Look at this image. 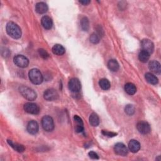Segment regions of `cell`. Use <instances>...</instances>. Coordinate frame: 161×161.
<instances>
[{"mask_svg":"<svg viewBox=\"0 0 161 161\" xmlns=\"http://www.w3.org/2000/svg\"><path fill=\"white\" fill-rule=\"evenodd\" d=\"M7 34L14 39H19L22 36V30L18 25L14 22H8L6 27Z\"/></svg>","mask_w":161,"mask_h":161,"instance_id":"obj_1","label":"cell"},{"mask_svg":"<svg viewBox=\"0 0 161 161\" xmlns=\"http://www.w3.org/2000/svg\"><path fill=\"white\" fill-rule=\"evenodd\" d=\"M19 91L23 97L28 101H34L37 98V93L35 91L26 86H21Z\"/></svg>","mask_w":161,"mask_h":161,"instance_id":"obj_2","label":"cell"},{"mask_svg":"<svg viewBox=\"0 0 161 161\" xmlns=\"http://www.w3.org/2000/svg\"><path fill=\"white\" fill-rule=\"evenodd\" d=\"M30 81L34 85H40L43 81V76L37 69H32L28 73Z\"/></svg>","mask_w":161,"mask_h":161,"instance_id":"obj_3","label":"cell"},{"mask_svg":"<svg viewBox=\"0 0 161 161\" xmlns=\"http://www.w3.org/2000/svg\"><path fill=\"white\" fill-rule=\"evenodd\" d=\"M42 126L46 132H51L54 128V123L52 118L50 116H44L42 119Z\"/></svg>","mask_w":161,"mask_h":161,"instance_id":"obj_4","label":"cell"},{"mask_svg":"<svg viewBox=\"0 0 161 161\" xmlns=\"http://www.w3.org/2000/svg\"><path fill=\"white\" fill-rule=\"evenodd\" d=\"M14 63L19 68H25L28 66L29 60L24 56L17 55L14 57Z\"/></svg>","mask_w":161,"mask_h":161,"instance_id":"obj_5","label":"cell"},{"mask_svg":"<svg viewBox=\"0 0 161 161\" xmlns=\"http://www.w3.org/2000/svg\"><path fill=\"white\" fill-rule=\"evenodd\" d=\"M43 98L47 101H52L58 99L59 94L57 91L54 89H47L43 94Z\"/></svg>","mask_w":161,"mask_h":161,"instance_id":"obj_6","label":"cell"},{"mask_svg":"<svg viewBox=\"0 0 161 161\" xmlns=\"http://www.w3.org/2000/svg\"><path fill=\"white\" fill-rule=\"evenodd\" d=\"M24 109L28 114L33 115H38L40 112L39 106L34 103H27L25 104Z\"/></svg>","mask_w":161,"mask_h":161,"instance_id":"obj_7","label":"cell"},{"mask_svg":"<svg viewBox=\"0 0 161 161\" xmlns=\"http://www.w3.org/2000/svg\"><path fill=\"white\" fill-rule=\"evenodd\" d=\"M142 51H146L149 54H152L154 50V45L153 42L149 39H143L141 42Z\"/></svg>","mask_w":161,"mask_h":161,"instance_id":"obj_8","label":"cell"},{"mask_svg":"<svg viewBox=\"0 0 161 161\" xmlns=\"http://www.w3.org/2000/svg\"><path fill=\"white\" fill-rule=\"evenodd\" d=\"M137 128L139 133L146 135L149 134L151 132V126L150 125L144 121L139 122L137 125Z\"/></svg>","mask_w":161,"mask_h":161,"instance_id":"obj_9","label":"cell"},{"mask_svg":"<svg viewBox=\"0 0 161 161\" xmlns=\"http://www.w3.org/2000/svg\"><path fill=\"white\" fill-rule=\"evenodd\" d=\"M69 89L74 93H77L81 88V85L79 81V80L77 78H72L68 84Z\"/></svg>","mask_w":161,"mask_h":161,"instance_id":"obj_10","label":"cell"},{"mask_svg":"<svg viewBox=\"0 0 161 161\" xmlns=\"http://www.w3.org/2000/svg\"><path fill=\"white\" fill-rule=\"evenodd\" d=\"M115 152L119 155L125 156L128 154V149L123 143H117L114 147Z\"/></svg>","mask_w":161,"mask_h":161,"instance_id":"obj_11","label":"cell"},{"mask_svg":"<svg viewBox=\"0 0 161 161\" xmlns=\"http://www.w3.org/2000/svg\"><path fill=\"white\" fill-rule=\"evenodd\" d=\"M39 129L38 123L35 120L30 121L27 125V131L31 135L36 134Z\"/></svg>","mask_w":161,"mask_h":161,"instance_id":"obj_12","label":"cell"},{"mask_svg":"<svg viewBox=\"0 0 161 161\" xmlns=\"http://www.w3.org/2000/svg\"><path fill=\"white\" fill-rule=\"evenodd\" d=\"M149 69L154 73L157 74H160L161 72V68L160 64L158 61L156 60H152L150 62L149 64Z\"/></svg>","mask_w":161,"mask_h":161,"instance_id":"obj_13","label":"cell"},{"mask_svg":"<svg viewBox=\"0 0 161 161\" xmlns=\"http://www.w3.org/2000/svg\"><path fill=\"white\" fill-rule=\"evenodd\" d=\"M41 23L43 27L46 30L51 29L53 25L52 19L49 17H48V16H44V17L42 18Z\"/></svg>","mask_w":161,"mask_h":161,"instance_id":"obj_14","label":"cell"},{"mask_svg":"<svg viewBox=\"0 0 161 161\" xmlns=\"http://www.w3.org/2000/svg\"><path fill=\"white\" fill-rule=\"evenodd\" d=\"M128 149L132 152L137 153L140 149V144L136 140H131L128 143Z\"/></svg>","mask_w":161,"mask_h":161,"instance_id":"obj_15","label":"cell"},{"mask_svg":"<svg viewBox=\"0 0 161 161\" xmlns=\"http://www.w3.org/2000/svg\"><path fill=\"white\" fill-rule=\"evenodd\" d=\"M8 143L13 149L19 152H23L25 150V148L23 145L19 144L18 143H14L12 140H8Z\"/></svg>","mask_w":161,"mask_h":161,"instance_id":"obj_16","label":"cell"},{"mask_svg":"<svg viewBox=\"0 0 161 161\" xmlns=\"http://www.w3.org/2000/svg\"><path fill=\"white\" fill-rule=\"evenodd\" d=\"M52 52L54 54L57 56H62L66 52V49L60 44H56L52 47Z\"/></svg>","mask_w":161,"mask_h":161,"instance_id":"obj_17","label":"cell"},{"mask_svg":"<svg viewBox=\"0 0 161 161\" xmlns=\"http://www.w3.org/2000/svg\"><path fill=\"white\" fill-rule=\"evenodd\" d=\"M125 91L129 95H134L137 92L136 86L131 83H128L125 85Z\"/></svg>","mask_w":161,"mask_h":161,"instance_id":"obj_18","label":"cell"},{"mask_svg":"<svg viewBox=\"0 0 161 161\" xmlns=\"http://www.w3.org/2000/svg\"><path fill=\"white\" fill-rule=\"evenodd\" d=\"M35 10L39 14H44L48 11V6L43 2H39L36 5Z\"/></svg>","mask_w":161,"mask_h":161,"instance_id":"obj_19","label":"cell"},{"mask_svg":"<svg viewBox=\"0 0 161 161\" xmlns=\"http://www.w3.org/2000/svg\"><path fill=\"white\" fill-rule=\"evenodd\" d=\"M145 77H146V79L147 81L153 85H155L158 83V79L157 77L154 75L153 74L151 73V72H147L145 75Z\"/></svg>","mask_w":161,"mask_h":161,"instance_id":"obj_20","label":"cell"},{"mask_svg":"<svg viewBox=\"0 0 161 161\" xmlns=\"http://www.w3.org/2000/svg\"><path fill=\"white\" fill-rule=\"evenodd\" d=\"M109 69L113 72H117L119 69V64L115 59H111L108 62Z\"/></svg>","mask_w":161,"mask_h":161,"instance_id":"obj_21","label":"cell"},{"mask_svg":"<svg viewBox=\"0 0 161 161\" xmlns=\"http://www.w3.org/2000/svg\"><path fill=\"white\" fill-rule=\"evenodd\" d=\"M89 123L93 126H98V125L100 124V118L98 115L95 114V113L91 114L89 117Z\"/></svg>","mask_w":161,"mask_h":161,"instance_id":"obj_22","label":"cell"},{"mask_svg":"<svg viewBox=\"0 0 161 161\" xmlns=\"http://www.w3.org/2000/svg\"><path fill=\"white\" fill-rule=\"evenodd\" d=\"M99 85H100V88L103 90H108L110 88V86H111V85H110L109 80L105 78L100 80Z\"/></svg>","mask_w":161,"mask_h":161,"instance_id":"obj_23","label":"cell"},{"mask_svg":"<svg viewBox=\"0 0 161 161\" xmlns=\"http://www.w3.org/2000/svg\"><path fill=\"white\" fill-rule=\"evenodd\" d=\"M149 58H150V54L146 51H142L138 54V59L142 62L143 63L147 62L149 60Z\"/></svg>","mask_w":161,"mask_h":161,"instance_id":"obj_24","label":"cell"},{"mask_svg":"<svg viewBox=\"0 0 161 161\" xmlns=\"http://www.w3.org/2000/svg\"><path fill=\"white\" fill-rule=\"evenodd\" d=\"M80 27L83 31H88L89 28V20L86 17L82 18L81 20H80Z\"/></svg>","mask_w":161,"mask_h":161,"instance_id":"obj_25","label":"cell"},{"mask_svg":"<svg viewBox=\"0 0 161 161\" xmlns=\"http://www.w3.org/2000/svg\"><path fill=\"white\" fill-rule=\"evenodd\" d=\"M135 107L132 105H128L125 106V111L126 114L128 115H134V113H135Z\"/></svg>","mask_w":161,"mask_h":161,"instance_id":"obj_26","label":"cell"},{"mask_svg":"<svg viewBox=\"0 0 161 161\" xmlns=\"http://www.w3.org/2000/svg\"><path fill=\"white\" fill-rule=\"evenodd\" d=\"M89 39H90V42H91V43H94V44H97V43H98L99 42H100V36H99L98 34H95V33L93 34L90 36Z\"/></svg>","mask_w":161,"mask_h":161,"instance_id":"obj_27","label":"cell"},{"mask_svg":"<svg viewBox=\"0 0 161 161\" xmlns=\"http://www.w3.org/2000/svg\"><path fill=\"white\" fill-rule=\"evenodd\" d=\"M39 55L41 57H42L43 59H47L48 57H49V54H48V52L45 51L44 49H40L39 50Z\"/></svg>","mask_w":161,"mask_h":161,"instance_id":"obj_28","label":"cell"},{"mask_svg":"<svg viewBox=\"0 0 161 161\" xmlns=\"http://www.w3.org/2000/svg\"><path fill=\"white\" fill-rule=\"evenodd\" d=\"M102 134L105 135V136H106L108 137H115L117 134V133H115V132H108V131H106V130H103L102 131Z\"/></svg>","mask_w":161,"mask_h":161,"instance_id":"obj_29","label":"cell"},{"mask_svg":"<svg viewBox=\"0 0 161 161\" xmlns=\"http://www.w3.org/2000/svg\"><path fill=\"white\" fill-rule=\"evenodd\" d=\"M74 121L76 122L77 125H84L83 124V122L82 120V119L80 118L79 116L77 115H75L74 117Z\"/></svg>","mask_w":161,"mask_h":161,"instance_id":"obj_30","label":"cell"},{"mask_svg":"<svg viewBox=\"0 0 161 161\" xmlns=\"http://www.w3.org/2000/svg\"><path fill=\"white\" fill-rule=\"evenodd\" d=\"M88 155H89V157L91 158V159H99L98 155L97 154H96L95 152H94V151H91V152H89V154H88Z\"/></svg>","mask_w":161,"mask_h":161,"instance_id":"obj_31","label":"cell"},{"mask_svg":"<svg viewBox=\"0 0 161 161\" xmlns=\"http://www.w3.org/2000/svg\"><path fill=\"white\" fill-rule=\"evenodd\" d=\"M76 131L77 133H80L84 131V125H76Z\"/></svg>","mask_w":161,"mask_h":161,"instance_id":"obj_32","label":"cell"},{"mask_svg":"<svg viewBox=\"0 0 161 161\" xmlns=\"http://www.w3.org/2000/svg\"><path fill=\"white\" fill-rule=\"evenodd\" d=\"M90 1H88V0H84V1H79V3L83 4V5H87L88 4L90 3Z\"/></svg>","mask_w":161,"mask_h":161,"instance_id":"obj_33","label":"cell"}]
</instances>
